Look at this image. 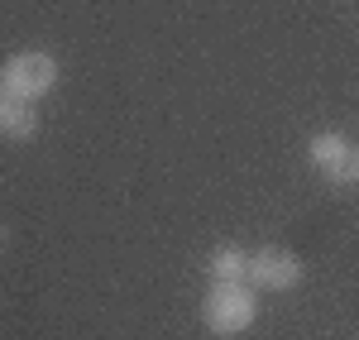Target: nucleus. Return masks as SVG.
I'll return each instance as SVG.
<instances>
[{"instance_id": "8", "label": "nucleus", "mask_w": 359, "mask_h": 340, "mask_svg": "<svg viewBox=\"0 0 359 340\" xmlns=\"http://www.w3.org/2000/svg\"><path fill=\"white\" fill-rule=\"evenodd\" d=\"M0 250H5V226H0Z\"/></svg>"}, {"instance_id": "3", "label": "nucleus", "mask_w": 359, "mask_h": 340, "mask_svg": "<svg viewBox=\"0 0 359 340\" xmlns=\"http://www.w3.org/2000/svg\"><path fill=\"white\" fill-rule=\"evenodd\" d=\"M306 278V264L287 245H264L249 254V287H264V292H292Z\"/></svg>"}, {"instance_id": "2", "label": "nucleus", "mask_w": 359, "mask_h": 340, "mask_svg": "<svg viewBox=\"0 0 359 340\" xmlns=\"http://www.w3.org/2000/svg\"><path fill=\"white\" fill-rule=\"evenodd\" d=\"M57 77H62V67L48 48H20V53H10L0 62V86L20 101H34V106L57 86Z\"/></svg>"}, {"instance_id": "1", "label": "nucleus", "mask_w": 359, "mask_h": 340, "mask_svg": "<svg viewBox=\"0 0 359 340\" xmlns=\"http://www.w3.org/2000/svg\"><path fill=\"white\" fill-rule=\"evenodd\" d=\"M259 321V292L249 283H211L201 297V326L211 336H245L249 326Z\"/></svg>"}, {"instance_id": "5", "label": "nucleus", "mask_w": 359, "mask_h": 340, "mask_svg": "<svg viewBox=\"0 0 359 340\" xmlns=\"http://www.w3.org/2000/svg\"><path fill=\"white\" fill-rule=\"evenodd\" d=\"M39 135V111L34 101H20L0 86V140H34Z\"/></svg>"}, {"instance_id": "4", "label": "nucleus", "mask_w": 359, "mask_h": 340, "mask_svg": "<svg viewBox=\"0 0 359 340\" xmlns=\"http://www.w3.org/2000/svg\"><path fill=\"white\" fill-rule=\"evenodd\" d=\"M306 163L321 172L331 187H345L350 182V140L340 130H321L306 140Z\"/></svg>"}, {"instance_id": "6", "label": "nucleus", "mask_w": 359, "mask_h": 340, "mask_svg": "<svg viewBox=\"0 0 359 340\" xmlns=\"http://www.w3.org/2000/svg\"><path fill=\"white\" fill-rule=\"evenodd\" d=\"M206 273L211 283H249V254L240 245H216L206 259Z\"/></svg>"}, {"instance_id": "7", "label": "nucleus", "mask_w": 359, "mask_h": 340, "mask_svg": "<svg viewBox=\"0 0 359 340\" xmlns=\"http://www.w3.org/2000/svg\"><path fill=\"white\" fill-rule=\"evenodd\" d=\"M350 182H359V144L350 149Z\"/></svg>"}]
</instances>
